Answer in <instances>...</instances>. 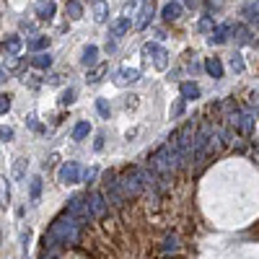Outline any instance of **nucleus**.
<instances>
[{
  "label": "nucleus",
  "mask_w": 259,
  "mask_h": 259,
  "mask_svg": "<svg viewBox=\"0 0 259 259\" xmlns=\"http://www.w3.org/2000/svg\"><path fill=\"white\" fill-rule=\"evenodd\" d=\"M80 239V223L73 218V215L65 212L62 218H57L50 226V233H45V249L57 246V244H75Z\"/></svg>",
  "instance_id": "nucleus-1"
},
{
  "label": "nucleus",
  "mask_w": 259,
  "mask_h": 259,
  "mask_svg": "<svg viewBox=\"0 0 259 259\" xmlns=\"http://www.w3.org/2000/svg\"><path fill=\"white\" fill-rule=\"evenodd\" d=\"M65 212L73 215V218H75L80 226H85V223H89V221L94 218L89 200H83V197H70V200H68V210H65Z\"/></svg>",
  "instance_id": "nucleus-2"
},
{
  "label": "nucleus",
  "mask_w": 259,
  "mask_h": 259,
  "mask_svg": "<svg viewBox=\"0 0 259 259\" xmlns=\"http://www.w3.org/2000/svg\"><path fill=\"white\" fill-rule=\"evenodd\" d=\"M143 55L148 60H153L156 70H166L168 68V52L161 45H156V41H145V45H143Z\"/></svg>",
  "instance_id": "nucleus-3"
},
{
  "label": "nucleus",
  "mask_w": 259,
  "mask_h": 259,
  "mask_svg": "<svg viewBox=\"0 0 259 259\" xmlns=\"http://www.w3.org/2000/svg\"><path fill=\"white\" fill-rule=\"evenodd\" d=\"M119 187H122V192H124V197H138L145 184H143V179H140V174H138V168H133V171H127V174L119 179Z\"/></svg>",
  "instance_id": "nucleus-4"
},
{
  "label": "nucleus",
  "mask_w": 259,
  "mask_h": 259,
  "mask_svg": "<svg viewBox=\"0 0 259 259\" xmlns=\"http://www.w3.org/2000/svg\"><path fill=\"white\" fill-rule=\"evenodd\" d=\"M57 179H60L62 184H75V182L80 179V166H78L75 161H65V163L60 166V171H57Z\"/></svg>",
  "instance_id": "nucleus-5"
},
{
  "label": "nucleus",
  "mask_w": 259,
  "mask_h": 259,
  "mask_svg": "<svg viewBox=\"0 0 259 259\" xmlns=\"http://www.w3.org/2000/svg\"><path fill=\"white\" fill-rule=\"evenodd\" d=\"M156 16V6L153 0H145V3L140 6V13H138V21H135V29H145L150 24V18Z\"/></svg>",
  "instance_id": "nucleus-6"
},
{
  "label": "nucleus",
  "mask_w": 259,
  "mask_h": 259,
  "mask_svg": "<svg viewBox=\"0 0 259 259\" xmlns=\"http://www.w3.org/2000/svg\"><path fill=\"white\" fill-rule=\"evenodd\" d=\"M89 205H91L94 218H104V215H106V197L101 192H91L89 194Z\"/></svg>",
  "instance_id": "nucleus-7"
},
{
  "label": "nucleus",
  "mask_w": 259,
  "mask_h": 259,
  "mask_svg": "<svg viewBox=\"0 0 259 259\" xmlns=\"http://www.w3.org/2000/svg\"><path fill=\"white\" fill-rule=\"evenodd\" d=\"M233 29H236V26H231V24L215 26V29L210 31V45H226V41H228V34H231Z\"/></svg>",
  "instance_id": "nucleus-8"
},
{
  "label": "nucleus",
  "mask_w": 259,
  "mask_h": 259,
  "mask_svg": "<svg viewBox=\"0 0 259 259\" xmlns=\"http://www.w3.org/2000/svg\"><path fill=\"white\" fill-rule=\"evenodd\" d=\"M231 122H233L236 127H239L244 135H251L254 119H251V114H249V112H239V114H233V117H231Z\"/></svg>",
  "instance_id": "nucleus-9"
},
{
  "label": "nucleus",
  "mask_w": 259,
  "mask_h": 259,
  "mask_svg": "<svg viewBox=\"0 0 259 259\" xmlns=\"http://www.w3.org/2000/svg\"><path fill=\"white\" fill-rule=\"evenodd\" d=\"M21 47H24V39H21L18 34H8L6 41H3V55H18Z\"/></svg>",
  "instance_id": "nucleus-10"
},
{
  "label": "nucleus",
  "mask_w": 259,
  "mask_h": 259,
  "mask_svg": "<svg viewBox=\"0 0 259 259\" xmlns=\"http://www.w3.org/2000/svg\"><path fill=\"white\" fill-rule=\"evenodd\" d=\"M182 3L179 0H171V3H166L163 6V11H161V16H163V21H177V18H182Z\"/></svg>",
  "instance_id": "nucleus-11"
},
{
  "label": "nucleus",
  "mask_w": 259,
  "mask_h": 259,
  "mask_svg": "<svg viewBox=\"0 0 259 259\" xmlns=\"http://www.w3.org/2000/svg\"><path fill=\"white\" fill-rule=\"evenodd\" d=\"M127 31H130V16H122V18H117L114 24L109 26V36H114V39L124 36Z\"/></svg>",
  "instance_id": "nucleus-12"
},
{
  "label": "nucleus",
  "mask_w": 259,
  "mask_h": 259,
  "mask_svg": "<svg viewBox=\"0 0 259 259\" xmlns=\"http://www.w3.org/2000/svg\"><path fill=\"white\" fill-rule=\"evenodd\" d=\"M179 94H182V99L194 101V99H200V85L192 83V80H184V83L179 85Z\"/></svg>",
  "instance_id": "nucleus-13"
},
{
  "label": "nucleus",
  "mask_w": 259,
  "mask_h": 259,
  "mask_svg": "<svg viewBox=\"0 0 259 259\" xmlns=\"http://www.w3.org/2000/svg\"><path fill=\"white\" fill-rule=\"evenodd\" d=\"M96 60H99V47H96V45H89V47L83 50L80 65H83V68H94V65H96Z\"/></svg>",
  "instance_id": "nucleus-14"
},
{
  "label": "nucleus",
  "mask_w": 259,
  "mask_h": 259,
  "mask_svg": "<svg viewBox=\"0 0 259 259\" xmlns=\"http://www.w3.org/2000/svg\"><path fill=\"white\" fill-rule=\"evenodd\" d=\"M117 85H124V83H135V80H140V73L135 70V68H122L119 73H117Z\"/></svg>",
  "instance_id": "nucleus-15"
},
{
  "label": "nucleus",
  "mask_w": 259,
  "mask_h": 259,
  "mask_svg": "<svg viewBox=\"0 0 259 259\" xmlns=\"http://www.w3.org/2000/svg\"><path fill=\"white\" fill-rule=\"evenodd\" d=\"M31 65H34V68H39V70H50L52 68V55L50 52H36L31 57Z\"/></svg>",
  "instance_id": "nucleus-16"
},
{
  "label": "nucleus",
  "mask_w": 259,
  "mask_h": 259,
  "mask_svg": "<svg viewBox=\"0 0 259 259\" xmlns=\"http://www.w3.org/2000/svg\"><path fill=\"white\" fill-rule=\"evenodd\" d=\"M36 16L41 21H50L55 16V0H41V3L36 6Z\"/></svg>",
  "instance_id": "nucleus-17"
},
{
  "label": "nucleus",
  "mask_w": 259,
  "mask_h": 259,
  "mask_svg": "<svg viewBox=\"0 0 259 259\" xmlns=\"http://www.w3.org/2000/svg\"><path fill=\"white\" fill-rule=\"evenodd\" d=\"M31 52H45L47 47H50V36H45V34H36L34 39H29V45H26Z\"/></svg>",
  "instance_id": "nucleus-18"
},
{
  "label": "nucleus",
  "mask_w": 259,
  "mask_h": 259,
  "mask_svg": "<svg viewBox=\"0 0 259 259\" xmlns=\"http://www.w3.org/2000/svg\"><path fill=\"white\" fill-rule=\"evenodd\" d=\"M205 70L212 75V78H223V62L218 57H207L205 60Z\"/></svg>",
  "instance_id": "nucleus-19"
},
{
  "label": "nucleus",
  "mask_w": 259,
  "mask_h": 259,
  "mask_svg": "<svg viewBox=\"0 0 259 259\" xmlns=\"http://www.w3.org/2000/svg\"><path fill=\"white\" fill-rule=\"evenodd\" d=\"M94 18L99 24H104L106 18H109V6H106V0H94Z\"/></svg>",
  "instance_id": "nucleus-20"
},
{
  "label": "nucleus",
  "mask_w": 259,
  "mask_h": 259,
  "mask_svg": "<svg viewBox=\"0 0 259 259\" xmlns=\"http://www.w3.org/2000/svg\"><path fill=\"white\" fill-rule=\"evenodd\" d=\"M65 13H68L73 21L83 18V6L78 3V0H65Z\"/></svg>",
  "instance_id": "nucleus-21"
},
{
  "label": "nucleus",
  "mask_w": 259,
  "mask_h": 259,
  "mask_svg": "<svg viewBox=\"0 0 259 259\" xmlns=\"http://www.w3.org/2000/svg\"><path fill=\"white\" fill-rule=\"evenodd\" d=\"M89 133H91V124L89 122H78L73 127V140H85V138H89Z\"/></svg>",
  "instance_id": "nucleus-22"
},
{
  "label": "nucleus",
  "mask_w": 259,
  "mask_h": 259,
  "mask_svg": "<svg viewBox=\"0 0 259 259\" xmlns=\"http://www.w3.org/2000/svg\"><path fill=\"white\" fill-rule=\"evenodd\" d=\"M41 184H45V182H41V177H34V179H31V187H29L31 202H36V200H39V194H41Z\"/></svg>",
  "instance_id": "nucleus-23"
},
{
  "label": "nucleus",
  "mask_w": 259,
  "mask_h": 259,
  "mask_svg": "<svg viewBox=\"0 0 259 259\" xmlns=\"http://www.w3.org/2000/svg\"><path fill=\"white\" fill-rule=\"evenodd\" d=\"M244 16H246L249 24H259V8H254V6H244Z\"/></svg>",
  "instance_id": "nucleus-24"
},
{
  "label": "nucleus",
  "mask_w": 259,
  "mask_h": 259,
  "mask_svg": "<svg viewBox=\"0 0 259 259\" xmlns=\"http://www.w3.org/2000/svg\"><path fill=\"white\" fill-rule=\"evenodd\" d=\"M231 70H233V73H244V60H241L239 52L231 55Z\"/></svg>",
  "instance_id": "nucleus-25"
},
{
  "label": "nucleus",
  "mask_w": 259,
  "mask_h": 259,
  "mask_svg": "<svg viewBox=\"0 0 259 259\" xmlns=\"http://www.w3.org/2000/svg\"><path fill=\"white\" fill-rule=\"evenodd\" d=\"M96 109H99V114H101L104 119H109L112 109H109V104H106V99H96Z\"/></svg>",
  "instance_id": "nucleus-26"
},
{
  "label": "nucleus",
  "mask_w": 259,
  "mask_h": 259,
  "mask_svg": "<svg viewBox=\"0 0 259 259\" xmlns=\"http://www.w3.org/2000/svg\"><path fill=\"white\" fill-rule=\"evenodd\" d=\"M236 39H239L241 45H249V41H251V36H249V29H246V26H236Z\"/></svg>",
  "instance_id": "nucleus-27"
},
{
  "label": "nucleus",
  "mask_w": 259,
  "mask_h": 259,
  "mask_svg": "<svg viewBox=\"0 0 259 259\" xmlns=\"http://www.w3.org/2000/svg\"><path fill=\"white\" fill-rule=\"evenodd\" d=\"M26 166H29V161H26V158H18V161H16V166H13V177H16V179H21V177H24V168H26Z\"/></svg>",
  "instance_id": "nucleus-28"
},
{
  "label": "nucleus",
  "mask_w": 259,
  "mask_h": 259,
  "mask_svg": "<svg viewBox=\"0 0 259 259\" xmlns=\"http://www.w3.org/2000/svg\"><path fill=\"white\" fill-rule=\"evenodd\" d=\"M18 68H21L18 55H6V70H18Z\"/></svg>",
  "instance_id": "nucleus-29"
},
{
  "label": "nucleus",
  "mask_w": 259,
  "mask_h": 259,
  "mask_svg": "<svg viewBox=\"0 0 259 259\" xmlns=\"http://www.w3.org/2000/svg\"><path fill=\"white\" fill-rule=\"evenodd\" d=\"M177 246H179V244H177V236H166L161 249H163V251H177Z\"/></svg>",
  "instance_id": "nucleus-30"
},
{
  "label": "nucleus",
  "mask_w": 259,
  "mask_h": 259,
  "mask_svg": "<svg viewBox=\"0 0 259 259\" xmlns=\"http://www.w3.org/2000/svg\"><path fill=\"white\" fill-rule=\"evenodd\" d=\"M104 73H106V65H99V68H96L94 73H89V80H91V83H99Z\"/></svg>",
  "instance_id": "nucleus-31"
},
{
  "label": "nucleus",
  "mask_w": 259,
  "mask_h": 259,
  "mask_svg": "<svg viewBox=\"0 0 259 259\" xmlns=\"http://www.w3.org/2000/svg\"><path fill=\"white\" fill-rule=\"evenodd\" d=\"M65 106H68V104H73L75 101V89H68V91H62V99H60Z\"/></svg>",
  "instance_id": "nucleus-32"
},
{
  "label": "nucleus",
  "mask_w": 259,
  "mask_h": 259,
  "mask_svg": "<svg viewBox=\"0 0 259 259\" xmlns=\"http://www.w3.org/2000/svg\"><path fill=\"white\" fill-rule=\"evenodd\" d=\"M197 29H200L202 34H205V31H212V29H215V26H212V18H207V16H205V18L200 21V24H197Z\"/></svg>",
  "instance_id": "nucleus-33"
},
{
  "label": "nucleus",
  "mask_w": 259,
  "mask_h": 259,
  "mask_svg": "<svg viewBox=\"0 0 259 259\" xmlns=\"http://www.w3.org/2000/svg\"><path fill=\"white\" fill-rule=\"evenodd\" d=\"M8 109H11V96L3 94V96H0V114H6Z\"/></svg>",
  "instance_id": "nucleus-34"
},
{
  "label": "nucleus",
  "mask_w": 259,
  "mask_h": 259,
  "mask_svg": "<svg viewBox=\"0 0 259 259\" xmlns=\"http://www.w3.org/2000/svg\"><path fill=\"white\" fill-rule=\"evenodd\" d=\"M184 101H187V99H179V101L174 104V112H171L174 117H182V114H184Z\"/></svg>",
  "instance_id": "nucleus-35"
},
{
  "label": "nucleus",
  "mask_w": 259,
  "mask_h": 259,
  "mask_svg": "<svg viewBox=\"0 0 259 259\" xmlns=\"http://www.w3.org/2000/svg\"><path fill=\"white\" fill-rule=\"evenodd\" d=\"M8 200H11V184L8 179H3V205H8Z\"/></svg>",
  "instance_id": "nucleus-36"
},
{
  "label": "nucleus",
  "mask_w": 259,
  "mask_h": 259,
  "mask_svg": "<svg viewBox=\"0 0 259 259\" xmlns=\"http://www.w3.org/2000/svg\"><path fill=\"white\" fill-rule=\"evenodd\" d=\"M0 138H3V143L13 140V130H11V127H3V130H0Z\"/></svg>",
  "instance_id": "nucleus-37"
},
{
  "label": "nucleus",
  "mask_w": 259,
  "mask_h": 259,
  "mask_svg": "<svg viewBox=\"0 0 259 259\" xmlns=\"http://www.w3.org/2000/svg\"><path fill=\"white\" fill-rule=\"evenodd\" d=\"M26 124L34 130V133H41V124L36 122V117H26Z\"/></svg>",
  "instance_id": "nucleus-38"
},
{
  "label": "nucleus",
  "mask_w": 259,
  "mask_h": 259,
  "mask_svg": "<svg viewBox=\"0 0 259 259\" xmlns=\"http://www.w3.org/2000/svg\"><path fill=\"white\" fill-rule=\"evenodd\" d=\"M104 148V135H99V140H96V150H101Z\"/></svg>",
  "instance_id": "nucleus-39"
},
{
  "label": "nucleus",
  "mask_w": 259,
  "mask_h": 259,
  "mask_svg": "<svg viewBox=\"0 0 259 259\" xmlns=\"http://www.w3.org/2000/svg\"><path fill=\"white\" fill-rule=\"evenodd\" d=\"M184 3H187V6H192V3H194V0H184Z\"/></svg>",
  "instance_id": "nucleus-40"
},
{
  "label": "nucleus",
  "mask_w": 259,
  "mask_h": 259,
  "mask_svg": "<svg viewBox=\"0 0 259 259\" xmlns=\"http://www.w3.org/2000/svg\"><path fill=\"white\" fill-rule=\"evenodd\" d=\"M256 6H259V0H256Z\"/></svg>",
  "instance_id": "nucleus-41"
},
{
  "label": "nucleus",
  "mask_w": 259,
  "mask_h": 259,
  "mask_svg": "<svg viewBox=\"0 0 259 259\" xmlns=\"http://www.w3.org/2000/svg\"><path fill=\"white\" fill-rule=\"evenodd\" d=\"M45 259H50V256H45Z\"/></svg>",
  "instance_id": "nucleus-42"
},
{
  "label": "nucleus",
  "mask_w": 259,
  "mask_h": 259,
  "mask_svg": "<svg viewBox=\"0 0 259 259\" xmlns=\"http://www.w3.org/2000/svg\"><path fill=\"white\" fill-rule=\"evenodd\" d=\"M24 259H26V256H24Z\"/></svg>",
  "instance_id": "nucleus-43"
}]
</instances>
